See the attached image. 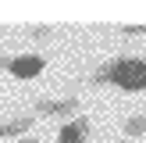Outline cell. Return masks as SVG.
Segmentation results:
<instances>
[{"instance_id":"9","label":"cell","mask_w":146,"mask_h":143,"mask_svg":"<svg viewBox=\"0 0 146 143\" xmlns=\"http://www.w3.org/2000/svg\"><path fill=\"white\" fill-rule=\"evenodd\" d=\"M14 143H39L36 136H21V140H14Z\"/></svg>"},{"instance_id":"3","label":"cell","mask_w":146,"mask_h":143,"mask_svg":"<svg viewBox=\"0 0 146 143\" xmlns=\"http://www.w3.org/2000/svg\"><path fill=\"white\" fill-rule=\"evenodd\" d=\"M89 136H93L89 118H71V122H64L57 129V143H86Z\"/></svg>"},{"instance_id":"2","label":"cell","mask_w":146,"mask_h":143,"mask_svg":"<svg viewBox=\"0 0 146 143\" xmlns=\"http://www.w3.org/2000/svg\"><path fill=\"white\" fill-rule=\"evenodd\" d=\"M0 68H7L14 79H36L46 68V57L39 54H18V57H0Z\"/></svg>"},{"instance_id":"1","label":"cell","mask_w":146,"mask_h":143,"mask_svg":"<svg viewBox=\"0 0 146 143\" xmlns=\"http://www.w3.org/2000/svg\"><path fill=\"white\" fill-rule=\"evenodd\" d=\"M93 82L118 86L125 93H146V57H114L93 72Z\"/></svg>"},{"instance_id":"4","label":"cell","mask_w":146,"mask_h":143,"mask_svg":"<svg viewBox=\"0 0 146 143\" xmlns=\"http://www.w3.org/2000/svg\"><path fill=\"white\" fill-rule=\"evenodd\" d=\"M78 111V100L75 97H64V100H39L36 104V118L39 114H50V118H68V114Z\"/></svg>"},{"instance_id":"6","label":"cell","mask_w":146,"mask_h":143,"mask_svg":"<svg viewBox=\"0 0 146 143\" xmlns=\"http://www.w3.org/2000/svg\"><path fill=\"white\" fill-rule=\"evenodd\" d=\"M125 132H128V136H146V114L128 118V122H125Z\"/></svg>"},{"instance_id":"5","label":"cell","mask_w":146,"mask_h":143,"mask_svg":"<svg viewBox=\"0 0 146 143\" xmlns=\"http://www.w3.org/2000/svg\"><path fill=\"white\" fill-rule=\"evenodd\" d=\"M36 125V114H18V118H7L0 122V140H21L29 136V129Z\"/></svg>"},{"instance_id":"8","label":"cell","mask_w":146,"mask_h":143,"mask_svg":"<svg viewBox=\"0 0 146 143\" xmlns=\"http://www.w3.org/2000/svg\"><path fill=\"white\" fill-rule=\"evenodd\" d=\"M29 36H32V39H46L50 29H46V25H36V29H29Z\"/></svg>"},{"instance_id":"7","label":"cell","mask_w":146,"mask_h":143,"mask_svg":"<svg viewBox=\"0 0 146 143\" xmlns=\"http://www.w3.org/2000/svg\"><path fill=\"white\" fill-rule=\"evenodd\" d=\"M125 36H146V25H121Z\"/></svg>"}]
</instances>
